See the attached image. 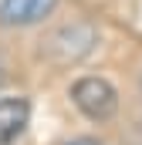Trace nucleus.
Masks as SVG:
<instances>
[{"instance_id": "nucleus-1", "label": "nucleus", "mask_w": 142, "mask_h": 145, "mask_svg": "<svg viewBox=\"0 0 142 145\" xmlns=\"http://www.w3.org/2000/svg\"><path fill=\"white\" fill-rule=\"evenodd\" d=\"M95 44H98V31L88 20H71V24H61L58 31L47 34L44 54L54 64H78L95 51Z\"/></svg>"}, {"instance_id": "nucleus-2", "label": "nucleus", "mask_w": 142, "mask_h": 145, "mask_svg": "<svg viewBox=\"0 0 142 145\" xmlns=\"http://www.w3.org/2000/svg\"><path fill=\"white\" fill-rule=\"evenodd\" d=\"M71 101L85 118L108 121L118 111V91L112 88V81L98 78V74H88V78H78L71 84Z\"/></svg>"}, {"instance_id": "nucleus-3", "label": "nucleus", "mask_w": 142, "mask_h": 145, "mask_svg": "<svg viewBox=\"0 0 142 145\" xmlns=\"http://www.w3.org/2000/svg\"><path fill=\"white\" fill-rule=\"evenodd\" d=\"M58 3L61 0H0V27H37L58 10Z\"/></svg>"}, {"instance_id": "nucleus-4", "label": "nucleus", "mask_w": 142, "mask_h": 145, "mask_svg": "<svg viewBox=\"0 0 142 145\" xmlns=\"http://www.w3.org/2000/svg\"><path fill=\"white\" fill-rule=\"evenodd\" d=\"M31 121V105L27 98H0V145H14Z\"/></svg>"}, {"instance_id": "nucleus-5", "label": "nucleus", "mask_w": 142, "mask_h": 145, "mask_svg": "<svg viewBox=\"0 0 142 145\" xmlns=\"http://www.w3.org/2000/svg\"><path fill=\"white\" fill-rule=\"evenodd\" d=\"M61 145H98L95 138H68V142H61Z\"/></svg>"}, {"instance_id": "nucleus-6", "label": "nucleus", "mask_w": 142, "mask_h": 145, "mask_svg": "<svg viewBox=\"0 0 142 145\" xmlns=\"http://www.w3.org/2000/svg\"><path fill=\"white\" fill-rule=\"evenodd\" d=\"M0 81H3V64H0Z\"/></svg>"}]
</instances>
